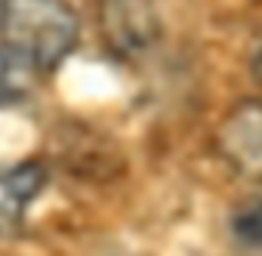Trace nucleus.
<instances>
[{"label": "nucleus", "mask_w": 262, "mask_h": 256, "mask_svg": "<svg viewBox=\"0 0 262 256\" xmlns=\"http://www.w3.org/2000/svg\"><path fill=\"white\" fill-rule=\"evenodd\" d=\"M50 167L37 158L19 164H0V238H16L25 231L28 207L43 195Z\"/></svg>", "instance_id": "4"}, {"label": "nucleus", "mask_w": 262, "mask_h": 256, "mask_svg": "<svg viewBox=\"0 0 262 256\" xmlns=\"http://www.w3.org/2000/svg\"><path fill=\"white\" fill-rule=\"evenodd\" d=\"M80 40V19L68 0H0V50L34 77L53 74Z\"/></svg>", "instance_id": "1"}, {"label": "nucleus", "mask_w": 262, "mask_h": 256, "mask_svg": "<svg viewBox=\"0 0 262 256\" xmlns=\"http://www.w3.org/2000/svg\"><path fill=\"white\" fill-rule=\"evenodd\" d=\"M253 74H256V80L262 83V50H259V56H256V62H253Z\"/></svg>", "instance_id": "7"}, {"label": "nucleus", "mask_w": 262, "mask_h": 256, "mask_svg": "<svg viewBox=\"0 0 262 256\" xmlns=\"http://www.w3.org/2000/svg\"><path fill=\"white\" fill-rule=\"evenodd\" d=\"M31 83H34V74L0 50V108L22 102L31 93Z\"/></svg>", "instance_id": "5"}, {"label": "nucleus", "mask_w": 262, "mask_h": 256, "mask_svg": "<svg viewBox=\"0 0 262 256\" xmlns=\"http://www.w3.org/2000/svg\"><path fill=\"white\" fill-rule=\"evenodd\" d=\"M99 22L117 56H139L161 31L155 0H99Z\"/></svg>", "instance_id": "3"}, {"label": "nucleus", "mask_w": 262, "mask_h": 256, "mask_svg": "<svg viewBox=\"0 0 262 256\" xmlns=\"http://www.w3.org/2000/svg\"><path fill=\"white\" fill-rule=\"evenodd\" d=\"M213 142L237 176L262 182V96L237 102L216 126Z\"/></svg>", "instance_id": "2"}, {"label": "nucleus", "mask_w": 262, "mask_h": 256, "mask_svg": "<svg viewBox=\"0 0 262 256\" xmlns=\"http://www.w3.org/2000/svg\"><path fill=\"white\" fill-rule=\"evenodd\" d=\"M231 228L244 244L262 247V201H250L247 207H241L231 219Z\"/></svg>", "instance_id": "6"}]
</instances>
